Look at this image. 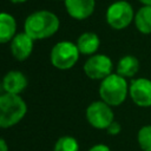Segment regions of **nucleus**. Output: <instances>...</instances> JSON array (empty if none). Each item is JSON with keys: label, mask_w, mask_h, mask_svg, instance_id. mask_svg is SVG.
I'll return each mask as SVG.
<instances>
[{"label": "nucleus", "mask_w": 151, "mask_h": 151, "mask_svg": "<svg viewBox=\"0 0 151 151\" xmlns=\"http://www.w3.org/2000/svg\"><path fill=\"white\" fill-rule=\"evenodd\" d=\"M60 27L57 14L47 9L31 13L24 22V32L33 40H42L54 35Z\"/></svg>", "instance_id": "nucleus-1"}, {"label": "nucleus", "mask_w": 151, "mask_h": 151, "mask_svg": "<svg viewBox=\"0 0 151 151\" xmlns=\"http://www.w3.org/2000/svg\"><path fill=\"white\" fill-rule=\"evenodd\" d=\"M129 86L130 85L124 77L119 76L118 73H111L99 84L100 100L111 107L119 106L129 96Z\"/></svg>", "instance_id": "nucleus-2"}, {"label": "nucleus", "mask_w": 151, "mask_h": 151, "mask_svg": "<svg viewBox=\"0 0 151 151\" xmlns=\"http://www.w3.org/2000/svg\"><path fill=\"white\" fill-rule=\"evenodd\" d=\"M27 112V105L19 94L2 93L0 96V126L8 129L17 125Z\"/></svg>", "instance_id": "nucleus-3"}, {"label": "nucleus", "mask_w": 151, "mask_h": 151, "mask_svg": "<svg viewBox=\"0 0 151 151\" xmlns=\"http://www.w3.org/2000/svg\"><path fill=\"white\" fill-rule=\"evenodd\" d=\"M80 52L76 45V42H72L70 40H63L57 42L50 53V60L51 64L61 71H66L72 68L78 59H79Z\"/></svg>", "instance_id": "nucleus-4"}, {"label": "nucleus", "mask_w": 151, "mask_h": 151, "mask_svg": "<svg viewBox=\"0 0 151 151\" xmlns=\"http://www.w3.org/2000/svg\"><path fill=\"white\" fill-rule=\"evenodd\" d=\"M134 11L130 2L125 0H117L112 2L106 9V22L113 29H124L129 27L134 20Z\"/></svg>", "instance_id": "nucleus-5"}, {"label": "nucleus", "mask_w": 151, "mask_h": 151, "mask_svg": "<svg viewBox=\"0 0 151 151\" xmlns=\"http://www.w3.org/2000/svg\"><path fill=\"white\" fill-rule=\"evenodd\" d=\"M87 123L97 130H106L114 122V113L110 105L103 100L92 101L85 112Z\"/></svg>", "instance_id": "nucleus-6"}, {"label": "nucleus", "mask_w": 151, "mask_h": 151, "mask_svg": "<svg viewBox=\"0 0 151 151\" xmlns=\"http://www.w3.org/2000/svg\"><path fill=\"white\" fill-rule=\"evenodd\" d=\"M113 64L110 57L101 53H96L85 61L84 73L93 80H103L112 73Z\"/></svg>", "instance_id": "nucleus-7"}, {"label": "nucleus", "mask_w": 151, "mask_h": 151, "mask_svg": "<svg viewBox=\"0 0 151 151\" xmlns=\"http://www.w3.org/2000/svg\"><path fill=\"white\" fill-rule=\"evenodd\" d=\"M129 96L132 101L140 107L151 106V79L136 78L130 83Z\"/></svg>", "instance_id": "nucleus-8"}, {"label": "nucleus", "mask_w": 151, "mask_h": 151, "mask_svg": "<svg viewBox=\"0 0 151 151\" xmlns=\"http://www.w3.org/2000/svg\"><path fill=\"white\" fill-rule=\"evenodd\" d=\"M33 47L34 40L31 37H28L25 32H19L9 42L11 53L19 61L28 59L33 52Z\"/></svg>", "instance_id": "nucleus-9"}, {"label": "nucleus", "mask_w": 151, "mask_h": 151, "mask_svg": "<svg viewBox=\"0 0 151 151\" xmlns=\"http://www.w3.org/2000/svg\"><path fill=\"white\" fill-rule=\"evenodd\" d=\"M67 14L76 20L90 18L96 9V0H64Z\"/></svg>", "instance_id": "nucleus-10"}, {"label": "nucleus", "mask_w": 151, "mask_h": 151, "mask_svg": "<svg viewBox=\"0 0 151 151\" xmlns=\"http://www.w3.org/2000/svg\"><path fill=\"white\" fill-rule=\"evenodd\" d=\"M28 85V79L27 77L18 71V70H12L8 71L4 78H2V90L4 93H9V94H19L25 91V88Z\"/></svg>", "instance_id": "nucleus-11"}, {"label": "nucleus", "mask_w": 151, "mask_h": 151, "mask_svg": "<svg viewBox=\"0 0 151 151\" xmlns=\"http://www.w3.org/2000/svg\"><path fill=\"white\" fill-rule=\"evenodd\" d=\"M76 45H77L80 54L91 57L97 53V51L100 46V39H99L98 34L94 32H84L78 37Z\"/></svg>", "instance_id": "nucleus-12"}, {"label": "nucleus", "mask_w": 151, "mask_h": 151, "mask_svg": "<svg viewBox=\"0 0 151 151\" xmlns=\"http://www.w3.org/2000/svg\"><path fill=\"white\" fill-rule=\"evenodd\" d=\"M17 34L18 32H17L15 18L7 12H2L0 14V41L1 44L11 42V40Z\"/></svg>", "instance_id": "nucleus-13"}, {"label": "nucleus", "mask_w": 151, "mask_h": 151, "mask_svg": "<svg viewBox=\"0 0 151 151\" xmlns=\"http://www.w3.org/2000/svg\"><path fill=\"white\" fill-rule=\"evenodd\" d=\"M138 71H139V60L137 59V57L132 54H126L122 57L117 63L116 73L124 77L125 79L133 78L138 73Z\"/></svg>", "instance_id": "nucleus-14"}, {"label": "nucleus", "mask_w": 151, "mask_h": 151, "mask_svg": "<svg viewBox=\"0 0 151 151\" xmlns=\"http://www.w3.org/2000/svg\"><path fill=\"white\" fill-rule=\"evenodd\" d=\"M134 26L143 34H151V6H142L134 15Z\"/></svg>", "instance_id": "nucleus-15"}, {"label": "nucleus", "mask_w": 151, "mask_h": 151, "mask_svg": "<svg viewBox=\"0 0 151 151\" xmlns=\"http://www.w3.org/2000/svg\"><path fill=\"white\" fill-rule=\"evenodd\" d=\"M53 151H79L78 140L72 136H61L54 143Z\"/></svg>", "instance_id": "nucleus-16"}, {"label": "nucleus", "mask_w": 151, "mask_h": 151, "mask_svg": "<svg viewBox=\"0 0 151 151\" xmlns=\"http://www.w3.org/2000/svg\"><path fill=\"white\" fill-rule=\"evenodd\" d=\"M137 142L143 151H151V124L144 125L138 130Z\"/></svg>", "instance_id": "nucleus-17"}, {"label": "nucleus", "mask_w": 151, "mask_h": 151, "mask_svg": "<svg viewBox=\"0 0 151 151\" xmlns=\"http://www.w3.org/2000/svg\"><path fill=\"white\" fill-rule=\"evenodd\" d=\"M106 131H107V133L111 134V136H117V134H119L120 131H122V125H120L118 122L114 120V122H112L111 125L106 129Z\"/></svg>", "instance_id": "nucleus-18"}, {"label": "nucleus", "mask_w": 151, "mask_h": 151, "mask_svg": "<svg viewBox=\"0 0 151 151\" xmlns=\"http://www.w3.org/2000/svg\"><path fill=\"white\" fill-rule=\"evenodd\" d=\"M87 151H111V149L105 144H96V145L91 146Z\"/></svg>", "instance_id": "nucleus-19"}, {"label": "nucleus", "mask_w": 151, "mask_h": 151, "mask_svg": "<svg viewBox=\"0 0 151 151\" xmlns=\"http://www.w3.org/2000/svg\"><path fill=\"white\" fill-rule=\"evenodd\" d=\"M0 151H8V146H7V143L4 138L0 139Z\"/></svg>", "instance_id": "nucleus-20"}, {"label": "nucleus", "mask_w": 151, "mask_h": 151, "mask_svg": "<svg viewBox=\"0 0 151 151\" xmlns=\"http://www.w3.org/2000/svg\"><path fill=\"white\" fill-rule=\"evenodd\" d=\"M143 6H151V0H138Z\"/></svg>", "instance_id": "nucleus-21"}, {"label": "nucleus", "mask_w": 151, "mask_h": 151, "mask_svg": "<svg viewBox=\"0 0 151 151\" xmlns=\"http://www.w3.org/2000/svg\"><path fill=\"white\" fill-rule=\"evenodd\" d=\"M9 1L13 2V4H22V2H25L27 0H9Z\"/></svg>", "instance_id": "nucleus-22"}, {"label": "nucleus", "mask_w": 151, "mask_h": 151, "mask_svg": "<svg viewBox=\"0 0 151 151\" xmlns=\"http://www.w3.org/2000/svg\"><path fill=\"white\" fill-rule=\"evenodd\" d=\"M58 1H61V0H58ZM63 1H64V0H63Z\"/></svg>", "instance_id": "nucleus-23"}]
</instances>
